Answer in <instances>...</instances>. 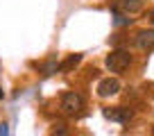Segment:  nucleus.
<instances>
[{"instance_id":"2","label":"nucleus","mask_w":154,"mask_h":136,"mask_svg":"<svg viewBox=\"0 0 154 136\" xmlns=\"http://www.w3.org/2000/svg\"><path fill=\"white\" fill-rule=\"evenodd\" d=\"M61 109L68 113V116H77V113H82V111H84V97L79 95V93H75V91L63 93V97H61Z\"/></svg>"},{"instance_id":"5","label":"nucleus","mask_w":154,"mask_h":136,"mask_svg":"<svg viewBox=\"0 0 154 136\" xmlns=\"http://www.w3.org/2000/svg\"><path fill=\"white\" fill-rule=\"evenodd\" d=\"M104 118H109V120H116V122H129L131 116H134V111L131 109H125V107H111V109H104Z\"/></svg>"},{"instance_id":"12","label":"nucleus","mask_w":154,"mask_h":136,"mask_svg":"<svg viewBox=\"0 0 154 136\" xmlns=\"http://www.w3.org/2000/svg\"><path fill=\"white\" fill-rule=\"evenodd\" d=\"M2 95H5V93H2V88H0V97H2Z\"/></svg>"},{"instance_id":"6","label":"nucleus","mask_w":154,"mask_h":136,"mask_svg":"<svg viewBox=\"0 0 154 136\" xmlns=\"http://www.w3.org/2000/svg\"><path fill=\"white\" fill-rule=\"evenodd\" d=\"M136 45L145 52H152L154 50V29H143V32L136 34Z\"/></svg>"},{"instance_id":"3","label":"nucleus","mask_w":154,"mask_h":136,"mask_svg":"<svg viewBox=\"0 0 154 136\" xmlns=\"http://www.w3.org/2000/svg\"><path fill=\"white\" fill-rule=\"evenodd\" d=\"M140 9H143V0H116V5H113V11L122 16L138 14Z\"/></svg>"},{"instance_id":"11","label":"nucleus","mask_w":154,"mask_h":136,"mask_svg":"<svg viewBox=\"0 0 154 136\" xmlns=\"http://www.w3.org/2000/svg\"><path fill=\"white\" fill-rule=\"evenodd\" d=\"M149 20H152V23H154V9L149 11Z\"/></svg>"},{"instance_id":"4","label":"nucleus","mask_w":154,"mask_h":136,"mask_svg":"<svg viewBox=\"0 0 154 136\" xmlns=\"http://www.w3.org/2000/svg\"><path fill=\"white\" fill-rule=\"evenodd\" d=\"M120 91V82L116 77H104L100 84H97V95L100 97H111Z\"/></svg>"},{"instance_id":"7","label":"nucleus","mask_w":154,"mask_h":136,"mask_svg":"<svg viewBox=\"0 0 154 136\" xmlns=\"http://www.w3.org/2000/svg\"><path fill=\"white\" fill-rule=\"evenodd\" d=\"M79 61H82V54H70L66 61L57 63V70H59V73H68V70H70V68H75Z\"/></svg>"},{"instance_id":"9","label":"nucleus","mask_w":154,"mask_h":136,"mask_svg":"<svg viewBox=\"0 0 154 136\" xmlns=\"http://www.w3.org/2000/svg\"><path fill=\"white\" fill-rule=\"evenodd\" d=\"M129 23H131V18H127L122 14H116V18H113V25H129Z\"/></svg>"},{"instance_id":"1","label":"nucleus","mask_w":154,"mask_h":136,"mask_svg":"<svg viewBox=\"0 0 154 136\" xmlns=\"http://www.w3.org/2000/svg\"><path fill=\"white\" fill-rule=\"evenodd\" d=\"M129 63H131V54L122 48L111 50L109 57H106V68H109L111 73H122V70L129 68Z\"/></svg>"},{"instance_id":"10","label":"nucleus","mask_w":154,"mask_h":136,"mask_svg":"<svg viewBox=\"0 0 154 136\" xmlns=\"http://www.w3.org/2000/svg\"><path fill=\"white\" fill-rule=\"evenodd\" d=\"M0 136H9V125H7V122L0 125Z\"/></svg>"},{"instance_id":"8","label":"nucleus","mask_w":154,"mask_h":136,"mask_svg":"<svg viewBox=\"0 0 154 136\" xmlns=\"http://www.w3.org/2000/svg\"><path fill=\"white\" fill-rule=\"evenodd\" d=\"M52 73H57V59L54 57L43 63V75H52Z\"/></svg>"}]
</instances>
